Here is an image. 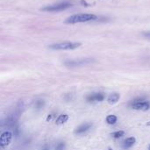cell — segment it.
Masks as SVG:
<instances>
[{
	"instance_id": "4fadbf2b",
	"label": "cell",
	"mask_w": 150,
	"mask_h": 150,
	"mask_svg": "<svg viewBox=\"0 0 150 150\" xmlns=\"http://www.w3.org/2000/svg\"><path fill=\"white\" fill-rule=\"evenodd\" d=\"M125 134V132L124 131H116V132H113L111 134V135L115 138V139H119V138H121L122 136H124Z\"/></svg>"
},
{
	"instance_id": "7c38bea8",
	"label": "cell",
	"mask_w": 150,
	"mask_h": 150,
	"mask_svg": "<svg viewBox=\"0 0 150 150\" xmlns=\"http://www.w3.org/2000/svg\"><path fill=\"white\" fill-rule=\"evenodd\" d=\"M117 117L115 116V115H108L107 117H106V122H107V124H109V125H114L116 122H117Z\"/></svg>"
},
{
	"instance_id": "d6986e66",
	"label": "cell",
	"mask_w": 150,
	"mask_h": 150,
	"mask_svg": "<svg viewBox=\"0 0 150 150\" xmlns=\"http://www.w3.org/2000/svg\"><path fill=\"white\" fill-rule=\"evenodd\" d=\"M108 150H112V149H108Z\"/></svg>"
},
{
	"instance_id": "277c9868",
	"label": "cell",
	"mask_w": 150,
	"mask_h": 150,
	"mask_svg": "<svg viewBox=\"0 0 150 150\" xmlns=\"http://www.w3.org/2000/svg\"><path fill=\"white\" fill-rule=\"evenodd\" d=\"M94 62V59L92 58H83V59H77V60H69L64 62V64L67 67L74 68V67H80L88 65L90 63H92Z\"/></svg>"
},
{
	"instance_id": "ba28073f",
	"label": "cell",
	"mask_w": 150,
	"mask_h": 150,
	"mask_svg": "<svg viewBox=\"0 0 150 150\" xmlns=\"http://www.w3.org/2000/svg\"><path fill=\"white\" fill-rule=\"evenodd\" d=\"M92 127V124L91 123H84V124H82L81 126H79L76 130H75V134L76 135H82L83 134H85L86 132H88Z\"/></svg>"
},
{
	"instance_id": "7a4b0ae2",
	"label": "cell",
	"mask_w": 150,
	"mask_h": 150,
	"mask_svg": "<svg viewBox=\"0 0 150 150\" xmlns=\"http://www.w3.org/2000/svg\"><path fill=\"white\" fill-rule=\"evenodd\" d=\"M81 46V43L78 42H72V41H63L54 43L50 45L48 47L53 50H73Z\"/></svg>"
},
{
	"instance_id": "5bb4252c",
	"label": "cell",
	"mask_w": 150,
	"mask_h": 150,
	"mask_svg": "<svg viewBox=\"0 0 150 150\" xmlns=\"http://www.w3.org/2000/svg\"><path fill=\"white\" fill-rule=\"evenodd\" d=\"M44 101L43 100H37L35 101V104H34V106L36 109H40L44 106Z\"/></svg>"
},
{
	"instance_id": "e0dca14e",
	"label": "cell",
	"mask_w": 150,
	"mask_h": 150,
	"mask_svg": "<svg viewBox=\"0 0 150 150\" xmlns=\"http://www.w3.org/2000/svg\"><path fill=\"white\" fill-rule=\"evenodd\" d=\"M52 118H53V115H51V114H50V115H48V116H47V121H50V120H52Z\"/></svg>"
},
{
	"instance_id": "2e32d148",
	"label": "cell",
	"mask_w": 150,
	"mask_h": 150,
	"mask_svg": "<svg viewBox=\"0 0 150 150\" xmlns=\"http://www.w3.org/2000/svg\"><path fill=\"white\" fill-rule=\"evenodd\" d=\"M142 36H144L145 38L150 40V32H144V33H142Z\"/></svg>"
},
{
	"instance_id": "8fae6325",
	"label": "cell",
	"mask_w": 150,
	"mask_h": 150,
	"mask_svg": "<svg viewBox=\"0 0 150 150\" xmlns=\"http://www.w3.org/2000/svg\"><path fill=\"white\" fill-rule=\"evenodd\" d=\"M68 120H69V115L68 114H61V115H59V117L55 120V123H56V125L64 124V123H66L68 121Z\"/></svg>"
},
{
	"instance_id": "8992f818",
	"label": "cell",
	"mask_w": 150,
	"mask_h": 150,
	"mask_svg": "<svg viewBox=\"0 0 150 150\" xmlns=\"http://www.w3.org/2000/svg\"><path fill=\"white\" fill-rule=\"evenodd\" d=\"M105 99V94L103 92H94L86 97L88 102H102Z\"/></svg>"
},
{
	"instance_id": "9c48e42d",
	"label": "cell",
	"mask_w": 150,
	"mask_h": 150,
	"mask_svg": "<svg viewBox=\"0 0 150 150\" xmlns=\"http://www.w3.org/2000/svg\"><path fill=\"white\" fill-rule=\"evenodd\" d=\"M135 142H136V139H135L134 137H129V138H127V139L124 142V143H123V148L126 149H127L131 148L132 146H134V144L135 143Z\"/></svg>"
},
{
	"instance_id": "ffe728a7",
	"label": "cell",
	"mask_w": 150,
	"mask_h": 150,
	"mask_svg": "<svg viewBox=\"0 0 150 150\" xmlns=\"http://www.w3.org/2000/svg\"><path fill=\"white\" fill-rule=\"evenodd\" d=\"M45 150H47V149H45Z\"/></svg>"
},
{
	"instance_id": "6da1fadb",
	"label": "cell",
	"mask_w": 150,
	"mask_h": 150,
	"mask_svg": "<svg viewBox=\"0 0 150 150\" xmlns=\"http://www.w3.org/2000/svg\"><path fill=\"white\" fill-rule=\"evenodd\" d=\"M98 17L94 14H89V13H81V14H76L72 15L65 19V23L67 24H76V23H83V22H89L96 20Z\"/></svg>"
},
{
	"instance_id": "30bf717a",
	"label": "cell",
	"mask_w": 150,
	"mask_h": 150,
	"mask_svg": "<svg viewBox=\"0 0 150 150\" xmlns=\"http://www.w3.org/2000/svg\"><path fill=\"white\" fill-rule=\"evenodd\" d=\"M120 98V94H118V93H112V94H111V95L108 97L107 101H108L109 104L113 105V104H116V103L119 101Z\"/></svg>"
},
{
	"instance_id": "9a60e30c",
	"label": "cell",
	"mask_w": 150,
	"mask_h": 150,
	"mask_svg": "<svg viewBox=\"0 0 150 150\" xmlns=\"http://www.w3.org/2000/svg\"><path fill=\"white\" fill-rule=\"evenodd\" d=\"M55 150H65V143L64 142H59L55 147Z\"/></svg>"
},
{
	"instance_id": "52a82bcc",
	"label": "cell",
	"mask_w": 150,
	"mask_h": 150,
	"mask_svg": "<svg viewBox=\"0 0 150 150\" xmlns=\"http://www.w3.org/2000/svg\"><path fill=\"white\" fill-rule=\"evenodd\" d=\"M133 108L140 111H148L150 108V104L149 102L142 101H134L133 104Z\"/></svg>"
},
{
	"instance_id": "ac0fdd59",
	"label": "cell",
	"mask_w": 150,
	"mask_h": 150,
	"mask_svg": "<svg viewBox=\"0 0 150 150\" xmlns=\"http://www.w3.org/2000/svg\"><path fill=\"white\" fill-rule=\"evenodd\" d=\"M149 150H150V145H149Z\"/></svg>"
},
{
	"instance_id": "5b68a950",
	"label": "cell",
	"mask_w": 150,
	"mask_h": 150,
	"mask_svg": "<svg viewBox=\"0 0 150 150\" xmlns=\"http://www.w3.org/2000/svg\"><path fill=\"white\" fill-rule=\"evenodd\" d=\"M11 138H12V134L11 132H4L1 136H0V145H1V148L4 149L5 147H7L10 143H11Z\"/></svg>"
},
{
	"instance_id": "3957f363",
	"label": "cell",
	"mask_w": 150,
	"mask_h": 150,
	"mask_svg": "<svg viewBox=\"0 0 150 150\" xmlns=\"http://www.w3.org/2000/svg\"><path fill=\"white\" fill-rule=\"evenodd\" d=\"M71 6H72L71 3L63 2V3H59V4H56L47 5V6L42 8L41 11H48V12H58V11H64L66 9H69Z\"/></svg>"
}]
</instances>
